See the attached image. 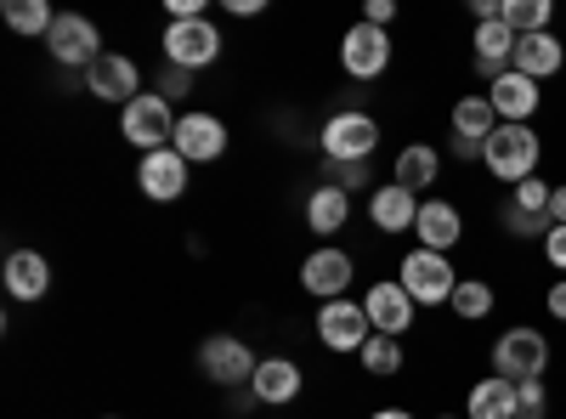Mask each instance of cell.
Instances as JSON below:
<instances>
[{
	"instance_id": "obj_6",
	"label": "cell",
	"mask_w": 566,
	"mask_h": 419,
	"mask_svg": "<svg viewBox=\"0 0 566 419\" xmlns=\"http://www.w3.org/2000/svg\"><path fill=\"white\" fill-rule=\"evenodd\" d=\"M221 57V29L210 18H187V23H165V63L176 69H210Z\"/></svg>"
},
{
	"instance_id": "obj_42",
	"label": "cell",
	"mask_w": 566,
	"mask_h": 419,
	"mask_svg": "<svg viewBox=\"0 0 566 419\" xmlns=\"http://www.w3.org/2000/svg\"><path fill=\"white\" fill-rule=\"evenodd\" d=\"M437 419H453V413H437Z\"/></svg>"
},
{
	"instance_id": "obj_18",
	"label": "cell",
	"mask_w": 566,
	"mask_h": 419,
	"mask_svg": "<svg viewBox=\"0 0 566 419\" xmlns=\"http://www.w3.org/2000/svg\"><path fill=\"white\" fill-rule=\"evenodd\" d=\"M419 193H408V188H397V181H386V188H374V199H368V221L380 227V232H413V221H419Z\"/></svg>"
},
{
	"instance_id": "obj_8",
	"label": "cell",
	"mask_w": 566,
	"mask_h": 419,
	"mask_svg": "<svg viewBox=\"0 0 566 419\" xmlns=\"http://www.w3.org/2000/svg\"><path fill=\"white\" fill-rule=\"evenodd\" d=\"M199 368H205V380H216V386H250L255 380V368H261V357L239 341V335H210L205 346H199Z\"/></svg>"
},
{
	"instance_id": "obj_17",
	"label": "cell",
	"mask_w": 566,
	"mask_h": 419,
	"mask_svg": "<svg viewBox=\"0 0 566 419\" xmlns=\"http://www.w3.org/2000/svg\"><path fill=\"white\" fill-rule=\"evenodd\" d=\"M413 232H419V250H442V255H448V250L464 239V216H459L448 199H424Z\"/></svg>"
},
{
	"instance_id": "obj_23",
	"label": "cell",
	"mask_w": 566,
	"mask_h": 419,
	"mask_svg": "<svg viewBox=\"0 0 566 419\" xmlns=\"http://www.w3.org/2000/svg\"><path fill=\"white\" fill-rule=\"evenodd\" d=\"M510 63H515V34H510V23L499 18V23H476V74H488V85L499 80V74H510Z\"/></svg>"
},
{
	"instance_id": "obj_34",
	"label": "cell",
	"mask_w": 566,
	"mask_h": 419,
	"mask_svg": "<svg viewBox=\"0 0 566 419\" xmlns=\"http://www.w3.org/2000/svg\"><path fill=\"white\" fill-rule=\"evenodd\" d=\"M159 91H170V103H176V97H187V91H193V74H187V69H176V63H165V74H159Z\"/></svg>"
},
{
	"instance_id": "obj_16",
	"label": "cell",
	"mask_w": 566,
	"mask_h": 419,
	"mask_svg": "<svg viewBox=\"0 0 566 419\" xmlns=\"http://www.w3.org/2000/svg\"><path fill=\"white\" fill-rule=\"evenodd\" d=\"M488 103H493V114H499V125H527L533 114H538V80H527V74H499L493 85H488Z\"/></svg>"
},
{
	"instance_id": "obj_10",
	"label": "cell",
	"mask_w": 566,
	"mask_h": 419,
	"mask_svg": "<svg viewBox=\"0 0 566 419\" xmlns=\"http://www.w3.org/2000/svg\"><path fill=\"white\" fill-rule=\"evenodd\" d=\"M317 341L328 352H363L374 341V323L363 312V301H323L317 312Z\"/></svg>"
},
{
	"instance_id": "obj_9",
	"label": "cell",
	"mask_w": 566,
	"mask_h": 419,
	"mask_svg": "<svg viewBox=\"0 0 566 419\" xmlns=\"http://www.w3.org/2000/svg\"><path fill=\"white\" fill-rule=\"evenodd\" d=\"M352 277H357V261L346 250H335V244H323V250H312L301 261V290L317 295V301H346Z\"/></svg>"
},
{
	"instance_id": "obj_22",
	"label": "cell",
	"mask_w": 566,
	"mask_h": 419,
	"mask_svg": "<svg viewBox=\"0 0 566 419\" xmlns=\"http://www.w3.org/2000/svg\"><path fill=\"white\" fill-rule=\"evenodd\" d=\"M515 397H522V386L504 380V375H488L470 386L464 397V419H515Z\"/></svg>"
},
{
	"instance_id": "obj_1",
	"label": "cell",
	"mask_w": 566,
	"mask_h": 419,
	"mask_svg": "<svg viewBox=\"0 0 566 419\" xmlns=\"http://www.w3.org/2000/svg\"><path fill=\"white\" fill-rule=\"evenodd\" d=\"M317 148H323L328 165H368L374 148H380V119L363 114V108H346L317 130Z\"/></svg>"
},
{
	"instance_id": "obj_27",
	"label": "cell",
	"mask_w": 566,
	"mask_h": 419,
	"mask_svg": "<svg viewBox=\"0 0 566 419\" xmlns=\"http://www.w3.org/2000/svg\"><path fill=\"white\" fill-rule=\"evenodd\" d=\"M453 317H464V323H482L488 312H493V284L488 277H459V290H453Z\"/></svg>"
},
{
	"instance_id": "obj_26",
	"label": "cell",
	"mask_w": 566,
	"mask_h": 419,
	"mask_svg": "<svg viewBox=\"0 0 566 419\" xmlns=\"http://www.w3.org/2000/svg\"><path fill=\"white\" fill-rule=\"evenodd\" d=\"M493 130H499V114H493V103H488V91H476V97H459V103H453V136L488 143Z\"/></svg>"
},
{
	"instance_id": "obj_5",
	"label": "cell",
	"mask_w": 566,
	"mask_h": 419,
	"mask_svg": "<svg viewBox=\"0 0 566 419\" xmlns=\"http://www.w3.org/2000/svg\"><path fill=\"white\" fill-rule=\"evenodd\" d=\"M544 368H549V341L538 329H504L493 341V375L527 386V380H544Z\"/></svg>"
},
{
	"instance_id": "obj_7",
	"label": "cell",
	"mask_w": 566,
	"mask_h": 419,
	"mask_svg": "<svg viewBox=\"0 0 566 419\" xmlns=\"http://www.w3.org/2000/svg\"><path fill=\"white\" fill-rule=\"evenodd\" d=\"M45 52H52L63 69H91L103 57V29L91 18H80V12H57L52 34H45Z\"/></svg>"
},
{
	"instance_id": "obj_32",
	"label": "cell",
	"mask_w": 566,
	"mask_h": 419,
	"mask_svg": "<svg viewBox=\"0 0 566 419\" xmlns=\"http://www.w3.org/2000/svg\"><path fill=\"white\" fill-rule=\"evenodd\" d=\"M544 408H549L544 380H527V386H522V397H515V419H544Z\"/></svg>"
},
{
	"instance_id": "obj_36",
	"label": "cell",
	"mask_w": 566,
	"mask_h": 419,
	"mask_svg": "<svg viewBox=\"0 0 566 419\" xmlns=\"http://www.w3.org/2000/svg\"><path fill=\"white\" fill-rule=\"evenodd\" d=\"M397 18V0H368V7H363V23H374V29H386Z\"/></svg>"
},
{
	"instance_id": "obj_30",
	"label": "cell",
	"mask_w": 566,
	"mask_h": 419,
	"mask_svg": "<svg viewBox=\"0 0 566 419\" xmlns=\"http://www.w3.org/2000/svg\"><path fill=\"white\" fill-rule=\"evenodd\" d=\"M357 357H363L368 375H397V368H402V341L397 335H374Z\"/></svg>"
},
{
	"instance_id": "obj_43",
	"label": "cell",
	"mask_w": 566,
	"mask_h": 419,
	"mask_svg": "<svg viewBox=\"0 0 566 419\" xmlns=\"http://www.w3.org/2000/svg\"><path fill=\"white\" fill-rule=\"evenodd\" d=\"M103 419H119V413H103Z\"/></svg>"
},
{
	"instance_id": "obj_35",
	"label": "cell",
	"mask_w": 566,
	"mask_h": 419,
	"mask_svg": "<svg viewBox=\"0 0 566 419\" xmlns=\"http://www.w3.org/2000/svg\"><path fill=\"white\" fill-rule=\"evenodd\" d=\"M544 261L555 272H566V227H549V239H544Z\"/></svg>"
},
{
	"instance_id": "obj_25",
	"label": "cell",
	"mask_w": 566,
	"mask_h": 419,
	"mask_svg": "<svg viewBox=\"0 0 566 419\" xmlns=\"http://www.w3.org/2000/svg\"><path fill=\"white\" fill-rule=\"evenodd\" d=\"M437 170H442L437 148L413 143V148H402V154H397V170H391V181H397V188H408V193H419V199H424V188L437 181Z\"/></svg>"
},
{
	"instance_id": "obj_37",
	"label": "cell",
	"mask_w": 566,
	"mask_h": 419,
	"mask_svg": "<svg viewBox=\"0 0 566 419\" xmlns=\"http://www.w3.org/2000/svg\"><path fill=\"white\" fill-rule=\"evenodd\" d=\"M488 143H470V136H453V159H482Z\"/></svg>"
},
{
	"instance_id": "obj_31",
	"label": "cell",
	"mask_w": 566,
	"mask_h": 419,
	"mask_svg": "<svg viewBox=\"0 0 566 419\" xmlns=\"http://www.w3.org/2000/svg\"><path fill=\"white\" fill-rule=\"evenodd\" d=\"M549 199H555V188H549V181H538V176H527L522 188L510 193V205L527 210V216H549Z\"/></svg>"
},
{
	"instance_id": "obj_3",
	"label": "cell",
	"mask_w": 566,
	"mask_h": 419,
	"mask_svg": "<svg viewBox=\"0 0 566 419\" xmlns=\"http://www.w3.org/2000/svg\"><path fill=\"white\" fill-rule=\"evenodd\" d=\"M482 159H488V170H493L499 181L522 188L527 176H538V136H533V125H499V130L488 136Z\"/></svg>"
},
{
	"instance_id": "obj_33",
	"label": "cell",
	"mask_w": 566,
	"mask_h": 419,
	"mask_svg": "<svg viewBox=\"0 0 566 419\" xmlns=\"http://www.w3.org/2000/svg\"><path fill=\"white\" fill-rule=\"evenodd\" d=\"M328 181H335V188H346V193H357L363 181H368V165H328Z\"/></svg>"
},
{
	"instance_id": "obj_13",
	"label": "cell",
	"mask_w": 566,
	"mask_h": 419,
	"mask_svg": "<svg viewBox=\"0 0 566 419\" xmlns=\"http://www.w3.org/2000/svg\"><path fill=\"white\" fill-rule=\"evenodd\" d=\"M187 165H216L227 154V125L216 114H176V143H170Z\"/></svg>"
},
{
	"instance_id": "obj_19",
	"label": "cell",
	"mask_w": 566,
	"mask_h": 419,
	"mask_svg": "<svg viewBox=\"0 0 566 419\" xmlns=\"http://www.w3.org/2000/svg\"><path fill=\"white\" fill-rule=\"evenodd\" d=\"M250 391H255V402H266V408L295 402V397H301V363H290V357H261Z\"/></svg>"
},
{
	"instance_id": "obj_2",
	"label": "cell",
	"mask_w": 566,
	"mask_h": 419,
	"mask_svg": "<svg viewBox=\"0 0 566 419\" xmlns=\"http://www.w3.org/2000/svg\"><path fill=\"white\" fill-rule=\"evenodd\" d=\"M397 284L413 295V306H442L459 290V272L442 250H408L402 266H397Z\"/></svg>"
},
{
	"instance_id": "obj_41",
	"label": "cell",
	"mask_w": 566,
	"mask_h": 419,
	"mask_svg": "<svg viewBox=\"0 0 566 419\" xmlns=\"http://www.w3.org/2000/svg\"><path fill=\"white\" fill-rule=\"evenodd\" d=\"M368 419H413V413H408V408H374Z\"/></svg>"
},
{
	"instance_id": "obj_15",
	"label": "cell",
	"mask_w": 566,
	"mask_h": 419,
	"mask_svg": "<svg viewBox=\"0 0 566 419\" xmlns=\"http://www.w3.org/2000/svg\"><path fill=\"white\" fill-rule=\"evenodd\" d=\"M363 312H368V323H374V335H408L413 329V295L402 290V284H374L368 295H363Z\"/></svg>"
},
{
	"instance_id": "obj_12",
	"label": "cell",
	"mask_w": 566,
	"mask_h": 419,
	"mask_svg": "<svg viewBox=\"0 0 566 419\" xmlns=\"http://www.w3.org/2000/svg\"><path fill=\"white\" fill-rule=\"evenodd\" d=\"M85 91H91V97H103V103L130 108V103L142 97V69H136L125 52H103L97 63L85 69Z\"/></svg>"
},
{
	"instance_id": "obj_38",
	"label": "cell",
	"mask_w": 566,
	"mask_h": 419,
	"mask_svg": "<svg viewBox=\"0 0 566 419\" xmlns=\"http://www.w3.org/2000/svg\"><path fill=\"white\" fill-rule=\"evenodd\" d=\"M549 317L566 323V277H560V284H549Z\"/></svg>"
},
{
	"instance_id": "obj_14",
	"label": "cell",
	"mask_w": 566,
	"mask_h": 419,
	"mask_svg": "<svg viewBox=\"0 0 566 419\" xmlns=\"http://www.w3.org/2000/svg\"><path fill=\"white\" fill-rule=\"evenodd\" d=\"M187 165L176 148H159V154H142V165H136V181H142V193H148L154 205H176L181 193H187Z\"/></svg>"
},
{
	"instance_id": "obj_4",
	"label": "cell",
	"mask_w": 566,
	"mask_h": 419,
	"mask_svg": "<svg viewBox=\"0 0 566 419\" xmlns=\"http://www.w3.org/2000/svg\"><path fill=\"white\" fill-rule=\"evenodd\" d=\"M119 136L130 148L142 154H159L176 143V119H170V97H159V91H142V97L130 108H119Z\"/></svg>"
},
{
	"instance_id": "obj_39",
	"label": "cell",
	"mask_w": 566,
	"mask_h": 419,
	"mask_svg": "<svg viewBox=\"0 0 566 419\" xmlns=\"http://www.w3.org/2000/svg\"><path fill=\"white\" fill-rule=\"evenodd\" d=\"M549 221H555V227H566V181H560L555 199H549Z\"/></svg>"
},
{
	"instance_id": "obj_24",
	"label": "cell",
	"mask_w": 566,
	"mask_h": 419,
	"mask_svg": "<svg viewBox=\"0 0 566 419\" xmlns=\"http://www.w3.org/2000/svg\"><path fill=\"white\" fill-rule=\"evenodd\" d=\"M346 221H352V193H346V188L323 181V188L306 193V227H312V232H323V239H328V232H340Z\"/></svg>"
},
{
	"instance_id": "obj_11",
	"label": "cell",
	"mask_w": 566,
	"mask_h": 419,
	"mask_svg": "<svg viewBox=\"0 0 566 419\" xmlns=\"http://www.w3.org/2000/svg\"><path fill=\"white\" fill-rule=\"evenodd\" d=\"M340 69L352 80H380L391 69V34L374 29V23H352L340 40Z\"/></svg>"
},
{
	"instance_id": "obj_21",
	"label": "cell",
	"mask_w": 566,
	"mask_h": 419,
	"mask_svg": "<svg viewBox=\"0 0 566 419\" xmlns=\"http://www.w3.org/2000/svg\"><path fill=\"white\" fill-rule=\"evenodd\" d=\"M560 63H566V45L544 29V34H522L515 40V74H527V80H549V74H560Z\"/></svg>"
},
{
	"instance_id": "obj_29",
	"label": "cell",
	"mask_w": 566,
	"mask_h": 419,
	"mask_svg": "<svg viewBox=\"0 0 566 419\" xmlns=\"http://www.w3.org/2000/svg\"><path fill=\"white\" fill-rule=\"evenodd\" d=\"M504 23H510L515 40H522V34H544L549 29V0H504Z\"/></svg>"
},
{
	"instance_id": "obj_40",
	"label": "cell",
	"mask_w": 566,
	"mask_h": 419,
	"mask_svg": "<svg viewBox=\"0 0 566 419\" xmlns=\"http://www.w3.org/2000/svg\"><path fill=\"white\" fill-rule=\"evenodd\" d=\"M261 7H266V0H227V12H232V18H255Z\"/></svg>"
},
{
	"instance_id": "obj_20",
	"label": "cell",
	"mask_w": 566,
	"mask_h": 419,
	"mask_svg": "<svg viewBox=\"0 0 566 419\" xmlns=\"http://www.w3.org/2000/svg\"><path fill=\"white\" fill-rule=\"evenodd\" d=\"M45 290H52V261H45L40 250H12L7 255V295L12 301H40Z\"/></svg>"
},
{
	"instance_id": "obj_28",
	"label": "cell",
	"mask_w": 566,
	"mask_h": 419,
	"mask_svg": "<svg viewBox=\"0 0 566 419\" xmlns=\"http://www.w3.org/2000/svg\"><path fill=\"white\" fill-rule=\"evenodd\" d=\"M7 23L18 29V34H52V23H57V12L45 7V0H7Z\"/></svg>"
}]
</instances>
